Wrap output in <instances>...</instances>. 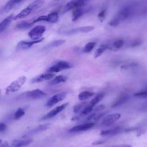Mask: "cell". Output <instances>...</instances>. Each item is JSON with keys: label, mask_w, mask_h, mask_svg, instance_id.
Wrapping results in <instances>:
<instances>
[{"label": "cell", "mask_w": 147, "mask_h": 147, "mask_svg": "<svg viewBox=\"0 0 147 147\" xmlns=\"http://www.w3.org/2000/svg\"><path fill=\"white\" fill-rule=\"evenodd\" d=\"M44 2V1L41 0H36L33 1L28 6H26L22 10H21L18 14L14 16L13 17V20H17L18 19H22L28 17L32 12L41 7Z\"/></svg>", "instance_id": "6da1fadb"}, {"label": "cell", "mask_w": 147, "mask_h": 147, "mask_svg": "<svg viewBox=\"0 0 147 147\" xmlns=\"http://www.w3.org/2000/svg\"><path fill=\"white\" fill-rule=\"evenodd\" d=\"M132 7L130 6H126L122 7L115 16V17L112 19L109 24L111 26H117L122 21L127 18L131 13Z\"/></svg>", "instance_id": "7a4b0ae2"}, {"label": "cell", "mask_w": 147, "mask_h": 147, "mask_svg": "<svg viewBox=\"0 0 147 147\" xmlns=\"http://www.w3.org/2000/svg\"><path fill=\"white\" fill-rule=\"evenodd\" d=\"M26 80V78L24 76L19 77L17 79L11 83L6 89V94H9L18 91L24 85Z\"/></svg>", "instance_id": "3957f363"}, {"label": "cell", "mask_w": 147, "mask_h": 147, "mask_svg": "<svg viewBox=\"0 0 147 147\" xmlns=\"http://www.w3.org/2000/svg\"><path fill=\"white\" fill-rule=\"evenodd\" d=\"M46 30L45 26L43 25H37L34 27L29 33L28 36L33 41L41 38V37Z\"/></svg>", "instance_id": "277c9868"}, {"label": "cell", "mask_w": 147, "mask_h": 147, "mask_svg": "<svg viewBox=\"0 0 147 147\" xmlns=\"http://www.w3.org/2000/svg\"><path fill=\"white\" fill-rule=\"evenodd\" d=\"M72 67V65L69 63L64 60H60L57 61L55 65L49 68L48 69V71L49 73L59 72L64 69L71 68Z\"/></svg>", "instance_id": "5b68a950"}, {"label": "cell", "mask_w": 147, "mask_h": 147, "mask_svg": "<svg viewBox=\"0 0 147 147\" xmlns=\"http://www.w3.org/2000/svg\"><path fill=\"white\" fill-rule=\"evenodd\" d=\"M94 29L95 27L93 26H85L63 30L61 32V33L65 35H72L79 33H88L93 30Z\"/></svg>", "instance_id": "8992f818"}, {"label": "cell", "mask_w": 147, "mask_h": 147, "mask_svg": "<svg viewBox=\"0 0 147 147\" xmlns=\"http://www.w3.org/2000/svg\"><path fill=\"white\" fill-rule=\"evenodd\" d=\"M58 20H59L58 13L56 12H53L49 14L47 16H41L38 17L36 20H34L33 21V22L34 24L37 22L44 21H47L50 23H56L58 21Z\"/></svg>", "instance_id": "52a82bcc"}, {"label": "cell", "mask_w": 147, "mask_h": 147, "mask_svg": "<svg viewBox=\"0 0 147 147\" xmlns=\"http://www.w3.org/2000/svg\"><path fill=\"white\" fill-rule=\"evenodd\" d=\"M87 2H88L86 1H82V0L71 1L65 5L64 8V11L66 12L71 9H75L78 7L84 6L87 5Z\"/></svg>", "instance_id": "ba28073f"}, {"label": "cell", "mask_w": 147, "mask_h": 147, "mask_svg": "<svg viewBox=\"0 0 147 147\" xmlns=\"http://www.w3.org/2000/svg\"><path fill=\"white\" fill-rule=\"evenodd\" d=\"M24 95L27 98L32 99H40L45 97L47 94L40 89H35L30 91H28Z\"/></svg>", "instance_id": "9c48e42d"}, {"label": "cell", "mask_w": 147, "mask_h": 147, "mask_svg": "<svg viewBox=\"0 0 147 147\" xmlns=\"http://www.w3.org/2000/svg\"><path fill=\"white\" fill-rule=\"evenodd\" d=\"M68 105V103H65L62 104L61 105H60L59 106H57L53 109L52 110H51L49 112H48L46 115H45L42 118V120H46L48 119L52 118L56 115H57L58 114H59L60 112H61Z\"/></svg>", "instance_id": "30bf717a"}, {"label": "cell", "mask_w": 147, "mask_h": 147, "mask_svg": "<svg viewBox=\"0 0 147 147\" xmlns=\"http://www.w3.org/2000/svg\"><path fill=\"white\" fill-rule=\"evenodd\" d=\"M66 95H67V93L65 92H60V93L55 94L47 101L46 103V106L51 107L55 105L57 103L63 100L65 98Z\"/></svg>", "instance_id": "8fae6325"}, {"label": "cell", "mask_w": 147, "mask_h": 147, "mask_svg": "<svg viewBox=\"0 0 147 147\" xmlns=\"http://www.w3.org/2000/svg\"><path fill=\"white\" fill-rule=\"evenodd\" d=\"M43 40H44V38H41L38 40H34V41L33 40V41H21L17 44L16 49L18 50L28 49L31 48L33 45L42 42L43 41Z\"/></svg>", "instance_id": "7c38bea8"}, {"label": "cell", "mask_w": 147, "mask_h": 147, "mask_svg": "<svg viewBox=\"0 0 147 147\" xmlns=\"http://www.w3.org/2000/svg\"><path fill=\"white\" fill-rule=\"evenodd\" d=\"M90 10V7L86 6L74 9V11L72 14V21H75L78 19H79V18H80L84 14L87 13Z\"/></svg>", "instance_id": "4fadbf2b"}, {"label": "cell", "mask_w": 147, "mask_h": 147, "mask_svg": "<svg viewBox=\"0 0 147 147\" xmlns=\"http://www.w3.org/2000/svg\"><path fill=\"white\" fill-rule=\"evenodd\" d=\"M121 114L119 113H113L106 115L102 120V125L104 126H109L121 118Z\"/></svg>", "instance_id": "5bb4252c"}, {"label": "cell", "mask_w": 147, "mask_h": 147, "mask_svg": "<svg viewBox=\"0 0 147 147\" xmlns=\"http://www.w3.org/2000/svg\"><path fill=\"white\" fill-rule=\"evenodd\" d=\"M94 123L93 122H88L79 125H76L72 127L69 130L70 132H79L82 131L87 130L91 128H92L94 126Z\"/></svg>", "instance_id": "9a60e30c"}, {"label": "cell", "mask_w": 147, "mask_h": 147, "mask_svg": "<svg viewBox=\"0 0 147 147\" xmlns=\"http://www.w3.org/2000/svg\"><path fill=\"white\" fill-rule=\"evenodd\" d=\"M55 76V74L52 73H45L37 76L36 77L33 78L31 80V82L33 83L42 82L45 80H48L51 79Z\"/></svg>", "instance_id": "2e32d148"}, {"label": "cell", "mask_w": 147, "mask_h": 147, "mask_svg": "<svg viewBox=\"0 0 147 147\" xmlns=\"http://www.w3.org/2000/svg\"><path fill=\"white\" fill-rule=\"evenodd\" d=\"M129 95L127 94H122L121 95H120L113 103V104L112 105V106L113 107H117L118 106H120L121 105L124 104L125 103L127 102L129 99Z\"/></svg>", "instance_id": "e0dca14e"}, {"label": "cell", "mask_w": 147, "mask_h": 147, "mask_svg": "<svg viewBox=\"0 0 147 147\" xmlns=\"http://www.w3.org/2000/svg\"><path fill=\"white\" fill-rule=\"evenodd\" d=\"M22 1H20V0H11V1H7L6 4L5 5L3 8V11L4 12H7L11 10L12 9L14 8L16 6L19 5L20 3L22 2Z\"/></svg>", "instance_id": "ac0fdd59"}, {"label": "cell", "mask_w": 147, "mask_h": 147, "mask_svg": "<svg viewBox=\"0 0 147 147\" xmlns=\"http://www.w3.org/2000/svg\"><path fill=\"white\" fill-rule=\"evenodd\" d=\"M121 131H122V128L121 127H116L109 129H107V130H102L100 132V134L101 136H114V135H115L117 134H118Z\"/></svg>", "instance_id": "d6986e66"}, {"label": "cell", "mask_w": 147, "mask_h": 147, "mask_svg": "<svg viewBox=\"0 0 147 147\" xmlns=\"http://www.w3.org/2000/svg\"><path fill=\"white\" fill-rule=\"evenodd\" d=\"M65 40H55L51 42H49V44H48L47 45H45L43 49L45 50H49L54 48H56L58 47L61 45H63L64 42H65Z\"/></svg>", "instance_id": "ffe728a7"}, {"label": "cell", "mask_w": 147, "mask_h": 147, "mask_svg": "<svg viewBox=\"0 0 147 147\" xmlns=\"http://www.w3.org/2000/svg\"><path fill=\"white\" fill-rule=\"evenodd\" d=\"M32 142V140H14L12 141L11 145L13 147H23L29 145Z\"/></svg>", "instance_id": "44dd1931"}, {"label": "cell", "mask_w": 147, "mask_h": 147, "mask_svg": "<svg viewBox=\"0 0 147 147\" xmlns=\"http://www.w3.org/2000/svg\"><path fill=\"white\" fill-rule=\"evenodd\" d=\"M13 15L11 14L5 18L0 22V33L2 32L10 24L12 20H13Z\"/></svg>", "instance_id": "7402d4cb"}, {"label": "cell", "mask_w": 147, "mask_h": 147, "mask_svg": "<svg viewBox=\"0 0 147 147\" xmlns=\"http://www.w3.org/2000/svg\"><path fill=\"white\" fill-rule=\"evenodd\" d=\"M33 22H28L26 21H22L19 22L16 25V28L18 29H27L31 28L33 25Z\"/></svg>", "instance_id": "603a6c76"}, {"label": "cell", "mask_w": 147, "mask_h": 147, "mask_svg": "<svg viewBox=\"0 0 147 147\" xmlns=\"http://www.w3.org/2000/svg\"><path fill=\"white\" fill-rule=\"evenodd\" d=\"M94 95V92L88 91H82L78 95V99H79V100H80L81 101L85 100L90 98V97Z\"/></svg>", "instance_id": "cb8c5ba5"}, {"label": "cell", "mask_w": 147, "mask_h": 147, "mask_svg": "<svg viewBox=\"0 0 147 147\" xmlns=\"http://www.w3.org/2000/svg\"><path fill=\"white\" fill-rule=\"evenodd\" d=\"M67 80V78L64 75H58L54 78L50 82L49 84L51 85H55L61 83L65 82Z\"/></svg>", "instance_id": "d4e9b609"}, {"label": "cell", "mask_w": 147, "mask_h": 147, "mask_svg": "<svg viewBox=\"0 0 147 147\" xmlns=\"http://www.w3.org/2000/svg\"><path fill=\"white\" fill-rule=\"evenodd\" d=\"M104 95H105V94L103 93H99V94H98L97 95H96L94 98H92L91 100V101L89 103L88 105H90V106H91V107H92L94 108V106L97 103H98L103 98Z\"/></svg>", "instance_id": "484cf974"}, {"label": "cell", "mask_w": 147, "mask_h": 147, "mask_svg": "<svg viewBox=\"0 0 147 147\" xmlns=\"http://www.w3.org/2000/svg\"><path fill=\"white\" fill-rule=\"evenodd\" d=\"M124 44V41L123 40L121 39V38H118L116 40H115L113 44L111 45H108L109 46V49H111L113 48H115V49H119L121 48Z\"/></svg>", "instance_id": "4316f807"}, {"label": "cell", "mask_w": 147, "mask_h": 147, "mask_svg": "<svg viewBox=\"0 0 147 147\" xmlns=\"http://www.w3.org/2000/svg\"><path fill=\"white\" fill-rule=\"evenodd\" d=\"M109 49V46L107 44L101 45L95 51L94 54V58L99 57L106 49Z\"/></svg>", "instance_id": "83f0119b"}, {"label": "cell", "mask_w": 147, "mask_h": 147, "mask_svg": "<svg viewBox=\"0 0 147 147\" xmlns=\"http://www.w3.org/2000/svg\"><path fill=\"white\" fill-rule=\"evenodd\" d=\"M134 96L137 98H147V86L145 88L136 92L134 94Z\"/></svg>", "instance_id": "f1b7e54d"}, {"label": "cell", "mask_w": 147, "mask_h": 147, "mask_svg": "<svg viewBox=\"0 0 147 147\" xmlns=\"http://www.w3.org/2000/svg\"><path fill=\"white\" fill-rule=\"evenodd\" d=\"M49 124H45V125H40V126H38V127L34 128V129L32 130L31 131H30L28 134H34V133H36L37 132H40V131H44L46 129H47L49 127Z\"/></svg>", "instance_id": "f546056e"}, {"label": "cell", "mask_w": 147, "mask_h": 147, "mask_svg": "<svg viewBox=\"0 0 147 147\" xmlns=\"http://www.w3.org/2000/svg\"><path fill=\"white\" fill-rule=\"evenodd\" d=\"M86 104H87V102H82L75 105L74 107V109H73L74 112L75 113H78L80 112V111H82L86 107Z\"/></svg>", "instance_id": "4dcf8cb0"}, {"label": "cell", "mask_w": 147, "mask_h": 147, "mask_svg": "<svg viewBox=\"0 0 147 147\" xmlns=\"http://www.w3.org/2000/svg\"><path fill=\"white\" fill-rule=\"evenodd\" d=\"M95 45V42H89L87 43L85 45V46L83 48V51L85 53H88L93 49Z\"/></svg>", "instance_id": "1f68e13d"}, {"label": "cell", "mask_w": 147, "mask_h": 147, "mask_svg": "<svg viewBox=\"0 0 147 147\" xmlns=\"http://www.w3.org/2000/svg\"><path fill=\"white\" fill-rule=\"evenodd\" d=\"M24 114H25V110L22 108H19L14 114L13 118L14 119L17 120L21 118Z\"/></svg>", "instance_id": "d6a6232c"}, {"label": "cell", "mask_w": 147, "mask_h": 147, "mask_svg": "<svg viewBox=\"0 0 147 147\" xmlns=\"http://www.w3.org/2000/svg\"><path fill=\"white\" fill-rule=\"evenodd\" d=\"M93 107L90 105H86V106L80 111V116H85L89 114L93 110Z\"/></svg>", "instance_id": "836d02e7"}, {"label": "cell", "mask_w": 147, "mask_h": 147, "mask_svg": "<svg viewBox=\"0 0 147 147\" xmlns=\"http://www.w3.org/2000/svg\"><path fill=\"white\" fill-rule=\"evenodd\" d=\"M142 40L140 38H136L130 41L129 46L130 47H136L140 45L142 43Z\"/></svg>", "instance_id": "e575fe53"}, {"label": "cell", "mask_w": 147, "mask_h": 147, "mask_svg": "<svg viewBox=\"0 0 147 147\" xmlns=\"http://www.w3.org/2000/svg\"><path fill=\"white\" fill-rule=\"evenodd\" d=\"M106 9H102L100 12L98 13V17L99 18V20L102 22L106 17Z\"/></svg>", "instance_id": "d590c367"}, {"label": "cell", "mask_w": 147, "mask_h": 147, "mask_svg": "<svg viewBox=\"0 0 147 147\" xmlns=\"http://www.w3.org/2000/svg\"><path fill=\"white\" fill-rule=\"evenodd\" d=\"M7 126L5 123L1 122L0 123V133L3 132L6 130Z\"/></svg>", "instance_id": "8d00e7d4"}, {"label": "cell", "mask_w": 147, "mask_h": 147, "mask_svg": "<svg viewBox=\"0 0 147 147\" xmlns=\"http://www.w3.org/2000/svg\"><path fill=\"white\" fill-rule=\"evenodd\" d=\"M109 147H132L130 144H120V145H115Z\"/></svg>", "instance_id": "74e56055"}, {"label": "cell", "mask_w": 147, "mask_h": 147, "mask_svg": "<svg viewBox=\"0 0 147 147\" xmlns=\"http://www.w3.org/2000/svg\"><path fill=\"white\" fill-rule=\"evenodd\" d=\"M104 143V141H96V142H94L92 143L93 145H99V144H103Z\"/></svg>", "instance_id": "f35d334b"}, {"label": "cell", "mask_w": 147, "mask_h": 147, "mask_svg": "<svg viewBox=\"0 0 147 147\" xmlns=\"http://www.w3.org/2000/svg\"><path fill=\"white\" fill-rule=\"evenodd\" d=\"M0 52H1V49H0Z\"/></svg>", "instance_id": "ab89813d"}, {"label": "cell", "mask_w": 147, "mask_h": 147, "mask_svg": "<svg viewBox=\"0 0 147 147\" xmlns=\"http://www.w3.org/2000/svg\"><path fill=\"white\" fill-rule=\"evenodd\" d=\"M0 93H1V92H0Z\"/></svg>", "instance_id": "60d3db41"}]
</instances>
